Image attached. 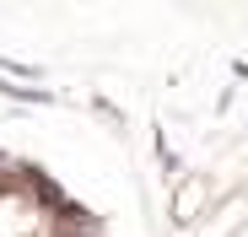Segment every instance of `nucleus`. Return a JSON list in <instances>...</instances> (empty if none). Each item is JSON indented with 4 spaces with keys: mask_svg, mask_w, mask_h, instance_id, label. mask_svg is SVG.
<instances>
[{
    "mask_svg": "<svg viewBox=\"0 0 248 237\" xmlns=\"http://www.w3.org/2000/svg\"><path fill=\"white\" fill-rule=\"evenodd\" d=\"M0 237H108V226L60 173L0 146Z\"/></svg>",
    "mask_w": 248,
    "mask_h": 237,
    "instance_id": "nucleus-1",
    "label": "nucleus"
}]
</instances>
